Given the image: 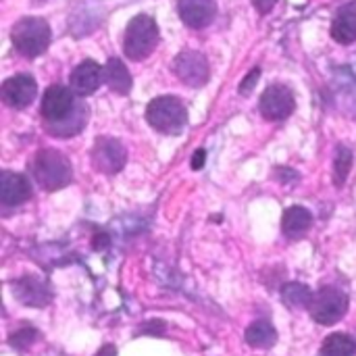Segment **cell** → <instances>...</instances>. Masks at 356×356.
<instances>
[{
    "instance_id": "obj_1",
    "label": "cell",
    "mask_w": 356,
    "mask_h": 356,
    "mask_svg": "<svg viewBox=\"0 0 356 356\" xmlns=\"http://www.w3.org/2000/svg\"><path fill=\"white\" fill-rule=\"evenodd\" d=\"M29 171H31L35 184L46 192L63 190L65 186L71 184V177H73V169H71L69 159L63 152L52 150V148L40 150L31 159Z\"/></svg>"
},
{
    "instance_id": "obj_2",
    "label": "cell",
    "mask_w": 356,
    "mask_h": 356,
    "mask_svg": "<svg viewBox=\"0 0 356 356\" xmlns=\"http://www.w3.org/2000/svg\"><path fill=\"white\" fill-rule=\"evenodd\" d=\"M159 25L150 15H136L125 29L123 52L129 60L148 58L159 46Z\"/></svg>"
},
{
    "instance_id": "obj_3",
    "label": "cell",
    "mask_w": 356,
    "mask_h": 356,
    "mask_svg": "<svg viewBox=\"0 0 356 356\" xmlns=\"http://www.w3.org/2000/svg\"><path fill=\"white\" fill-rule=\"evenodd\" d=\"M146 121L161 134L177 136L188 123V108L177 96H156L146 106Z\"/></svg>"
},
{
    "instance_id": "obj_4",
    "label": "cell",
    "mask_w": 356,
    "mask_h": 356,
    "mask_svg": "<svg viewBox=\"0 0 356 356\" xmlns=\"http://www.w3.org/2000/svg\"><path fill=\"white\" fill-rule=\"evenodd\" d=\"M10 40L19 54L27 56V58H35V56L44 54L46 48L50 46L52 31L44 19L23 17L21 21L15 23L13 31H10Z\"/></svg>"
},
{
    "instance_id": "obj_5",
    "label": "cell",
    "mask_w": 356,
    "mask_h": 356,
    "mask_svg": "<svg viewBox=\"0 0 356 356\" xmlns=\"http://www.w3.org/2000/svg\"><path fill=\"white\" fill-rule=\"evenodd\" d=\"M348 296L334 288V286H323L315 298H313V305H311V317L319 323V325H336L338 321L344 319V315L348 313Z\"/></svg>"
},
{
    "instance_id": "obj_6",
    "label": "cell",
    "mask_w": 356,
    "mask_h": 356,
    "mask_svg": "<svg viewBox=\"0 0 356 356\" xmlns=\"http://www.w3.org/2000/svg\"><path fill=\"white\" fill-rule=\"evenodd\" d=\"M92 163L94 169L104 173V175H115L119 173L125 163H127V150L123 146L121 140L117 138H96L94 146H92Z\"/></svg>"
},
{
    "instance_id": "obj_7",
    "label": "cell",
    "mask_w": 356,
    "mask_h": 356,
    "mask_svg": "<svg viewBox=\"0 0 356 356\" xmlns=\"http://www.w3.org/2000/svg\"><path fill=\"white\" fill-rule=\"evenodd\" d=\"M173 71L190 88H202L207 86L211 77V65L209 58L198 50H181L173 60Z\"/></svg>"
},
{
    "instance_id": "obj_8",
    "label": "cell",
    "mask_w": 356,
    "mask_h": 356,
    "mask_svg": "<svg viewBox=\"0 0 356 356\" xmlns=\"http://www.w3.org/2000/svg\"><path fill=\"white\" fill-rule=\"evenodd\" d=\"M259 108H261V115L267 121H284L296 108L294 92L288 86H282V83L269 86L263 92L261 100H259Z\"/></svg>"
},
{
    "instance_id": "obj_9",
    "label": "cell",
    "mask_w": 356,
    "mask_h": 356,
    "mask_svg": "<svg viewBox=\"0 0 356 356\" xmlns=\"http://www.w3.org/2000/svg\"><path fill=\"white\" fill-rule=\"evenodd\" d=\"M75 106L77 102H75L73 90L65 86H50L42 96L40 113L50 125H58L75 111Z\"/></svg>"
},
{
    "instance_id": "obj_10",
    "label": "cell",
    "mask_w": 356,
    "mask_h": 356,
    "mask_svg": "<svg viewBox=\"0 0 356 356\" xmlns=\"http://www.w3.org/2000/svg\"><path fill=\"white\" fill-rule=\"evenodd\" d=\"M35 94H38V83L27 73H17L2 83L4 104H8L10 108H17V111L27 108L35 100Z\"/></svg>"
},
{
    "instance_id": "obj_11",
    "label": "cell",
    "mask_w": 356,
    "mask_h": 356,
    "mask_svg": "<svg viewBox=\"0 0 356 356\" xmlns=\"http://www.w3.org/2000/svg\"><path fill=\"white\" fill-rule=\"evenodd\" d=\"M179 19L190 29H204L217 17V2L215 0H177Z\"/></svg>"
},
{
    "instance_id": "obj_12",
    "label": "cell",
    "mask_w": 356,
    "mask_h": 356,
    "mask_svg": "<svg viewBox=\"0 0 356 356\" xmlns=\"http://www.w3.org/2000/svg\"><path fill=\"white\" fill-rule=\"evenodd\" d=\"M13 292L19 302H23L25 307H35V309L46 307L52 298L48 286L40 277H33V275H25L17 280L13 284Z\"/></svg>"
},
{
    "instance_id": "obj_13",
    "label": "cell",
    "mask_w": 356,
    "mask_h": 356,
    "mask_svg": "<svg viewBox=\"0 0 356 356\" xmlns=\"http://www.w3.org/2000/svg\"><path fill=\"white\" fill-rule=\"evenodd\" d=\"M31 196L29 179L15 171H2L0 175V200L4 207H19Z\"/></svg>"
},
{
    "instance_id": "obj_14",
    "label": "cell",
    "mask_w": 356,
    "mask_h": 356,
    "mask_svg": "<svg viewBox=\"0 0 356 356\" xmlns=\"http://www.w3.org/2000/svg\"><path fill=\"white\" fill-rule=\"evenodd\" d=\"M104 81L102 77V67L98 63H94L92 58H86L83 63H79L73 73H71V90L77 96H90L94 94L100 83Z\"/></svg>"
},
{
    "instance_id": "obj_15",
    "label": "cell",
    "mask_w": 356,
    "mask_h": 356,
    "mask_svg": "<svg viewBox=\"0 0 356 356\" xmlns=\"http://www.w3.org/2000/svg\"><path fill=\"white\" fill-rule=\"evenodd\" d=\"M313 225V215L305 207H290L282 217V232L290 240H300L309 234Z\"/></svg>"
},
{
    "instance_id": "obj_16",
    "label": "cell",
    "mask_w": 356,
    "mask_h": 356,
    "mask_svg": "<svg viewBox=\"0 0 356 356\" xmlns=\"http://www.w3.org/2000/svg\"><path fill=\"white\" fill-rule=\"evenodd\" d=\"M102 77H104V83L119 96H127L131 92L134 79L121 58H115V56L108 58L106 65L102 67Z\"/></svg>"
},
{
    "instance_id": "obj_17",
    "label": "cell",
    "mask_w": 356,
    "mask_h": 356,
    "mask_svg": "<svg viewBox=\"0 0 356 356\" xmlns=\"http://www.w3.org/2000/svg\"><path fill=\"white\" fill-rule=\"evenodd\" d=\"M332 38L340 44L356 42V2L342 6L332 21Z\"/></svg>"
},
{
    "instance_id": "obj_18",
    "label": "cell",
    "mask_w": 356,
    "mask_h": 356,
    "mask_svg": "<svg viewBox=\"0 0 356 356\" xmlns=\"http://www.w3.org/2000/svg\"><path fill=\"white\" fill-rule=\"evenodd\" d=\"M315 294L309 286L298 282H288L282 286V302L292 311H311Z\"/></svg>"
},
{
    "instance_id": "obj_19",
    "label": "cell",
    "mask_w": 356,
    "mask_h": 356,
    "mask_svg": "<svg viewBox=\"0 0 356 356\" xmlns=\"http://www.w3.org/2000/svg\"><path fill=\"white\" fill-rule=\"evenodd\" d=\"M246 342L248 346L252 348H261V350H267V348H273L275 342H277V332L275 327L265 321V319H259L254 323L248 325L246 330Z\"/></svg>"
},
{
    "instance_id": "obj_20",
    "label": "cell",
    "mask_w": 356,
    "mask_h": 356,
    "mask_svg": "<svg viewBox=\"0 0 356 356\" xmlns=\"http://www.w3.org/2000/svg\"><path fill=\"white\" fill-rule=\"evenodd\" d=\"M321 356H356V340L348 334H332L323 340Z\"/></svg>"
},
{
    "instance_id": "obj_21",
    "label": "cell",
    "mask_w": 356,
    "mask_h": 356,
    "mask_svg": "<svg viewBox=\"0 0 356 356\" xmlns=\"http://www.w3.org/2000/svg\"><path fill=\"white\" fill-rule=\"evenodd\" d=\"M86 119H88V108L83 106V104H79L77 102V106H75V111L63 121V123H58V125H52L48 131H52L54 136L58 134L60 138H67V136H75L79 129H81V125H86Z\"/></svg>"
},
{
    "instance_id": "obj_22",
    "label": "cell",
    "mask_w": 356,
    "mask_h": 356,
    "mask_svg": "<svg viewBox=\"0 0 356 356\" xmlns=\"http://www.w3.org/2000/svg\"><path fill=\"white\" fill-rule=\"evenodd\" d=\"M353 163H355V154L348 146L340 144L336 148V156H334V179H336V186H344L350 169H353Z\"/></svg>"
},
{
    "instance_id": "obj_23",
    "label": "cell",
    "mask_w": 356,
    "mask_h": 356,
    "mask_svg": "<svg viewBox=\"0 0 356 356\" xmlns=\"http://www.w3.org/2000/svg\"><path fill=\"white\" fill-rule=\"evenodd\" d=\"M35 338H38V330L31 327V325H23V327L15 330V332L10 334L8 344H10L15 350H25V348H29V346L35 342Z\"/></svg>"
},
{
    "instance_id": "obj_24",
    "label": "cell",
    "mask_w": 356,
    "mask_h": 356,
    "mask_svg": "<svg viewBox=\"0 0 356 356\" xmlns=\"http://www.w3.org/2000/svg\"><path fill=\"white\" fill-rule=\"evenodd\" d=\"M259 77H261V69H259V67H254L250 73H246V77H244L242 83H240V94H242V96H248V94L257 88Z\"/></svg>"
},
{
    "instance_id": "obj_25",
    "label": "cell",
    "mask_w": 356,
    "mask_h": 356,
    "mask_svg": "<svg viewBox=\"0 0 356 356\" xmlns=\"http://www.w3.org/2000/svg\"><path fill=\"white\" fill-rule=\"evenodd\" d=\"M165 332H167V323L161 321V319H152L148 323H142L138 334H142V336H146V334H150V336H165Z\"/></svg>"
},
{
    "instance_id": "obj_26",
    "label": "cell",
    "mask_w": 356,
    "mask_h": 356,
    "mask_svg": "<svg viewBox=\"0 0 356 356\" xmlns=\"http://www.w3.org/2000/svg\"><path fill=\"white\" fill-rule=\"evenodd\" d=\"M204 163H207V150L198 148V150L192 154V169H194V171H200V169L204 167Z\"/></svg>"
},
{
    "instance_id": "obj_27",
    "label": "cell",
    "mask_w": 356,
    "mask_h": 356,
    "mask_svg": "<svg viewBox=\"0 0 356 356\" xmlns=\"http://www.w3.org/2000/svg\"><path fill=\"white\" fill-rule=\"evenodd\" d=\"M252 4H254V8H257L261 15H267V13L273 10V6L277 4V0H252Z\"/></svg>"
},
{
    "instance_id": "obj_28",
    "label": "cell",
    "mask_w": 356,
    "mask_h": 356,
    "mask_svg": "<svg viewBox=\"0 0 356 356\" xmlns=\"http://www.w3.org/2000/svg\"><path fill=\"white\" fill-rule=\"evenodd\" d=\"M111 244V240H108V236L102 232V234H96L94 238H92V248L94 250H104L106 246Z\"/></svg>"
},
{
    "instance_id": "obj_29",
    "label": "cell",
    "mask_w": 356,
    "mask_h": 356,
    "mask_svg": "<svg viewBox=\"0 0 356 356\" xmlns=\"http://www.w3.org/2000/svg\"><path fill=\"white\" fill-rule=\"evenodd\" d=\"M94 356H117V348L113 344H104Z\"/></svg>"
}]
</instances>
